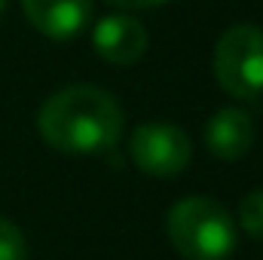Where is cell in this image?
<instances>
[{
  "instance_id": "obj_1",
  "label": "cell",
  "mask_w": 263,
  "mask_h": 260,
  "mask_svg": "<svg viewBox=\"0 0 263 260\" xmlns=\"http://www.w3.org/2000/svg\"><path fill=\"white\" fill-rule=\"evenodd\" d=\"M123 107L98 86H67L49 95L37 114L43 141L70 156H95L114 150L123 138Z\"/></svg>"
},
{
  "instance_id": "obj_2",
  "label": "cell",
  "mask_w": 263,
  "mask_h": 260,
  "mask_svg": "<svg viewBox=\"0 0 263 260\" xmlns=\"http://www.w3.org/2000/svg\"><path fill=\"white\" fill-rule=\"evenodd\" d=\"M175 251L187 260H227L236 248V224L208 196H187L172 205L165 220Z\"/></svg>"
},
{
  "instance_id": "obj_3",
  "label": "cell",
  "mask_w": 263,
  "mask_h": 260,
  "mask_svg": "<svg viewBox=\"0 0 263 260\" xmlns=\"http://www.w3.org/2000/svg\"><path fill=\"white\" fill-rule=\"evenodd\" d=\"M214 77L233 98L254 101L263 95V31L257 25L223 31L214 46Z\"/></svg>"
},
{
  "instance_id": "obj_4",
  "label": "cell",
  "mask_w": 263,
  "mask_h": 260,
  "mask_svg": "<svg viewBox=\"0 0 263 260\" xmlns=\"http://www.w3.org/2000/svg\"><path fill=\"white\" fill-rule=\"evenodd\" d=\"M129 156L150 178H175L187 169L193 144L187 132L172 123H141L129 138Z\"/></svg>"
},
{
  "instance_id": "obj_5",
  "label": "cell",
  "mask_w": 263,
  "mask_h": 260,
  "mask_svg": "<svg viewBox=\"0 0 263 260\" xmlns=\"http://www.w3.org/2000/svg\"><path fill=\"white\" fill-rule=\"evenodd\" d=\"M92 46L110 65H135L147 52V28L126 12L104 15L92 31Z\"/></svg>"
},
{
  "instance_id": "obj_6",
  "label": "cell",
  "mask_w": 263,
  "mask_h": 260,
  "mask_svg": "<svg viewBox=\"0 0 263 260\" xmlns=\"http://www.w3.org/2000/svg\"><path fill=\"white\" fill-rule=\"evenodd\" d=\"M22 9L31 28L52 40L77 37L92 18V0H22Z\"/></svg>"
},
{
  "instance_id": "obj_7",
  "label": "cell",
  "mask_w": 263,
  "mask_h": 260,
  "mask_svg": "<svg viewBox=\"0 0 263 260\" xmlns=\"http://www.w3.org/2000/svg\"><path fill=\"white\" fill-rule=\"evenodd\" d=\"M205 147L217 159H242L254 147V123L239 107L217 110L205 126Z\"/></svg>"
},
{
  "instance_id": "obj_8",
  "label": "cell",
  "mask_w": 263,
  "mask_h": 260,
  "mask_svg": "<svg viewBox=\"0 0 263 260\" xmlns=\"http://www.w3.org/2000/svg\"><path fill=\"white\" fill-rule=\"evenodd\" d=\"M239 224L251 239L263 242V190H254L242 199L239 205Z\"/></svg>"
},
{
  "instance_id": "obj_9",
  "label": "cell",
  "mask_w": 263,
  "mask_h": 260,
  "mask_svg": "<svg viewBox=\"0 0 263 260\" xmlns=\"http://www.w3.org/2000/svg\"><path fill=\"white\" fill-rule=\"evenodd\" d=\"M0 260H28L25 233L9 217H0Z\"/></svg>"
},
{
  "instance_id": "obj_10",
  "label": "cell",
  "mask_w": 263,
  "mask_h": 260,
  "mask_svg": "<svg viewBox=\"0 0 263 260\" xmlns=\"http://www.w3.org/2000/svg\"><path fill=\"white\" fill-rule=\"evenodd\" d=\"M114 6H123V9H153V6H162L168 0H107Z\"/></svg>"
}]
</instances>
